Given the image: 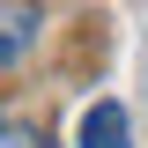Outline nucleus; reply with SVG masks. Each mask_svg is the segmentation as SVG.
Masks as SVG:
<instances>
[{
  "label": "nucleus",
  "mask_w": 148,
  "mask_h": 148,
  "mask_svg": "<svg viewBox=\"0 0 148 148\" xmlns=\"http://www.w3.org/2000/svg\"><path fill=\"white\" fill-rule=\"evenodd\" d=\"M74 148H133V119H126V104H119V96H96V104L82 111Z\"/></svg>",
  "instance_id": "obj_1"
},
{
  "label": "nucleus",
  "mask_w": 148,
  "mask_h": 148,
  "mask_svg": "<svg viewBox=\"0 0 148 148\" xmlns=\"http://www.w3.org/2000/svg\"><path fill=\"white\" fill-rule=\"evenodd\" d=\"M37 30H45V8L37 0H0V74L37 45Z\"/></svg>",
  "instance_id": "obj_2"
},
{
  "label": "nucleus",
  "mask_w": 148,
  "mask_h": 148,
  "mask_svg": "<svg viewBox=\"0 0 148 148\" xmlns=\"http://www.w3.org/2000/svg\"><path fill=\"white\" fill-rule=\"evenodd\" d=\"M0 148H52V141L30 133V126H0Z\"/></svg>",
  "instance_id": "obj_3"
}]
</instances>
